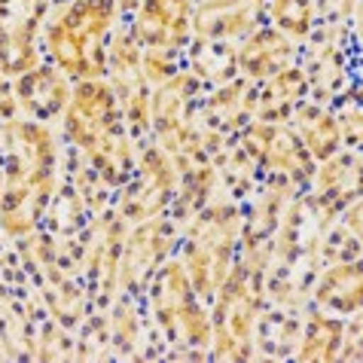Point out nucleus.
I'll use <instances>...</instances> for the list:
<instances>
[{
    "label": "nucleus",
    "instance_id": "17",
    "mask_svg": "<svg viewBox=\"0 0 363 363\" xmlns=\"http://www.w3.org/2000/svg\"><path fill=\"white\" fill-rule=\"evenodd\" d=\"M287 125L296 132V138L302 140V147L311 153L315 162H324L333 153L342 150V135H339V119L333 113V107L318 104L311 98H302L294 107Z\"/></svg>",
    "mask_w": 363,
    "mask_h": 363
},
{
    "label": "nucleus",
    "instance_id": "30",
    "mask_svg": "<svg viewBox=\"0 0 363 363\" xmlns=\"http://www.w3.org/2000/svg\"><path fill=\"white\" fill-rule=\"evenodd\" d=\"M0 193H4V168H0Z\"/></svg>",
    "mask_w": 363,
    "mask_h": 363
},
{
    "label": "nucleus",
    "instance_id": "1",
    "mask_svg": "<svg viewBox=\"0 0 363 363\" xmlns=\"http://www.w3.org/2000/svg\"><path fill=\"white\" fill-rule=\"evenodd\" d=\"M62 140L49 123L16 116L0 123V232L6 241L43 226L46 208L62 180Z\"/></svg>",
    "mask_w": 363,
    "mask_h": 363
},
{
    "label": "nucleus",
    "instance_id": "2",
    "mask_svg": "<svg viewBox=\"0 0 363 363\" xmlns=\"http://www.w3.org/2000/svg\"><path fill=\"white\" fill-rule=\"evenodd\" d=\"M119 22L113 0H52L43 25V62L70 83L107 77V37Z\"/></svg>",
    "mask_w": 363,
    "mask_h": 363
},
{
    "label": "nucleus",
    "instance_id": "9",
    "mask_svg": "<svg viewBox=\"0 0 363 363\" xmlns=\"http://www.w3.org/2000/svg\"><path fill=\"white\" fill-rule=\"evenodd\" d=\"M52 0H0V70L16 79L43 65V25Z\"/></svg>",
    "mask_w": 363,
    "mask_h": 363
},
{
    "label": "nucleus",
    "instance_id": "27",
    "mask_svg": "<svg viewBox=\"0 0 363 363\" xmlns=\"http://www.w3.org/2000/svg\"><path fill=\"white\" fill-rule=\"evenodd\" d=\"M315 4L318 22H339V25H357L360 0H311Z\"/></svg>",
    "mask_w": 363,
    "mask_h": 363
},
{
    "label": "nucleus",
    "instance_id": "26",
    "mask_svg": "<svg viewBox=\"0 0 363 363\" xmlns=\"http://www.w3.org/2000/svg\"><path fill=\"white\" fill-rule=\"evenodd\" d=\"M180 67H184V55L165 52V49H144V55H140V77L150 89L171 79Z\"/></svg>",
    "mask_w": 363,
    "mask_h": 363
},
{
    "label": "nucleus",
    "instance_id": "11",
    "mask_svg": "<svg viewBox=\"0 0 363 363\" xmlns=\"http://www.w3.org/2000/svg\"><path fill=\"white\" fill-rule=\"evenodd\" d=\"M257 168L263 171V180H275V184L287 186L294 196H302L311 186L318 162L302 147V140L296 138L294 128L287 123H278L272 125L263 153L257 159Z\"/></svg>",
    "mask_w": 363,
    "mask_h": 363
},
{
    "label": "nucleus",
    "instance_id": "7",
    "mask_svg": "<svg viewBox=\"0 0 363 363\" xmlns=\"http://www.w3.org/2000/svg\"><path fill=\"white\" fill-rule=\"evenodd\" d=\"M58 123H62V140L67 147L79 150L83 156L98 144H104L107 138L125 132L123 110H119L116 92L107 83V77L74 83L67 110Z\"/></svg>",
    "mask_w": 363,
    "mask_h": 363
},
{
    "label": "nucleus",
    "instance_id": "15",
    "mask_svg": "<svg viewBox=\"0 0 363 363\" xmlns=\"http://www.w3.org/2000/svg\"><path fill=\"white\" fill-rule=\"evenodd\" d=\"M296 58L299 43H294L287 34H281L278 28L266 22L238 43V77L250 79V83H263L278 70L296 65Z\"/></svg>",
    "mask_w": 363,
    "mask_h": 363
},
{
    "label": "nucleus",
    "instance_id": "12",
    "mask_svg": "<svg viewBox=\"0 0 363 363\" xmlns=\"http://www.w3.org/2000/svg\"><path fill=\"white\" fill-rule=\"evenodd\" d=\"M266 25V0H196L193 37L241 43Z\"/></svg>",
    "mask_w": 363,
    "mask_h": 363
},
{
    "label": "nucleus",
    "instance_id": "13",
    "mask_svg": "<svg viewBox=\"0 0 363 363\" xmlns=\"http://www.w3.org/2000/svg\"><path fill=\"white\" fill-rule=\"evenodd\" d=\"M13 92H16L18 116L52 125V123H58V119L65 116L70 92H74V83H70L58 67L43 62V65H37L34 70H28V74L16 77L13 79Z\"/></svg>",
    "mask_w": 363,
    "mask_h": 363
},
{
    "label": "nucleus",
    "instance_id": "20",
    "mask_svg": "<svg viewBox=\"0 0 363 363\" xmlns=\"http://www.w3.org/2000/svg\"><path fill=\"white\" fill-rule=\"evenodd\" d=\"M345 345V318L327 315L315 306L302 308V333L294 360H339Z\"/></svg>",
    "mask_w": 363,
    "mask_h": 363
},
{
    "label": "nucleus",
    "instance_id": "24",
    "mask_svg": "<svg viewBox=\"0 0 363 363\" xmlns=\"http://www.w3.org/2000/svg\"><path fill=\"white\" fill-rule=\"evenodd\" d=\"M266 22L287 34L294 43H302L318 25L315 4L311 0H266Z\"/></svg>",
    "mask_w": 363,
    "mask_h": 363
},
{
    "label": "nucleus",
    "instance_id": "3",
    "mask_svg": "<svg viewBox=\"0 0 363 363\" xmlns=\"http://www.w3.org/2000/svg\"><path fill=\"white\" fill-rule=\"evenodd\" d=\"M245 205L217 196L184 226L177 245V259L184 263L189 284L201 302H211L238 259V238Z\"/></svg>",
    "mask_w": 363,
    "mask_h": 363
},
{
    "label": "nucleus",
    "instance_id": "19",
    "mask_svg": "<svg viewBox=\"0 0 363 363\" xmlns=\"http://www.w3.org/2000/svg\"><path fill=\"white\" fill-rule=\"evenodd\" d=\"M308 193L333 201L339 211L348 201L360 199V150H339L324 162H318Z\"/></svg>",
    "mask_w": 363,
    "mask_h": 363
},
{
    "label": "nucleus",
    "instance_id": "18",
    "mask_svg": "<svg viewBox=\"0 0 363 363\" xmlns=\"http://www.w3.org/2000/svg\"><path fill=\"white\" fill-rule=\"evenodd\" d=\"M302 98H308V79L299 65H290L284 70H278L275 77L257 83V116L254 119L272 123V125L287 123Z\"/></svg>",
    "mask_w": 363,
    "mask_h": 363
},
{
    "label": "nucleus",
    "instance_id": "28",
    "mask_svg": "<svg viewBox=\"0 0 363 363\" xmlns=\"http://www.w3.org/2000/svg\"><path fill=\"white\" fill-rule=\"evenodd\" d=\"M18 107H16V92H13V79H9L4 70H0V123L6 119H16Z\"/></svg>",
    "mask_w": 363,
    "mask_h": 363
},
{
    "label": "nucleus",
    "instance_id": "29",
    "mask_svg": "<svg viewBox=\"0 0 363 363\" xmlns=\"http://www.w3.org/2000/svg\"><path fill=\"white\" fill-rule=\"evenodd\" d=\"M113 4H116V13H119V18H128V16H132L140 4H144V0H113Z\"/></svg>",
    "mask_w": 363,
    "mask_h": 363
},
{
    "label": "nucleus",
    "instance_id": "10",
    "mask_svg": "<svg viewBox=\"0 0 363 363\" xmlns=\"http://www.w3.org/2000/svg\"><path fill=\"white\" fill-rule=\"evenodd\" d=\"M196 0H144L125 18L140 49H165L184 55L193 40Z\"/></svg>",
    "mask_w": 363,
    "mask_h": 363
},
{
    "label": "nucleus",
    "instance_id": "21",
    "mask_svg": "<svg viewBox=\"0 0 363 363\" xmlns=\"http://www.w3.org/2000/svg\"><path fill=\"white\" fill-rule=\"evenodd\" d=\"M184 67L193 74L205 89L229 83L238 77V43H223V40H189L184 52Z\"/></svg>",
    "mask_w": 363,
    "mask_h": 363
},
{
    "label": "nucleus",
    "instance_id": "4",
    "mask_svg": "<svg viewBox=\"0 0 363 363\" xmlns=\"http://www.w3.org/2000/svg\"><path fill=\"white\" fill-rule=\"evenodd\" d=\"M144 311L165 336L168 348H199L211 354V311L196 296L184 263L171 254L153 272L144 294Z\"/></svg>",
    "mask_w": 363,
    "mask_h": 363
},
{
    "label": "nucleus",
    "instance_id": "6",
    "mask_svg": "<svg viewBox=\"0 0 363 363\" xmlns=\"http://www.w3.org/2000/svg\"><path fill=\"white\" fill-rule=\"evenodd\" d=\"M177 168L162 147H156L153 140L138 144V162H135V177L125 186H119L113 193L110 208L125 220L128 226L153 220L159 214H168V205L174 199L177 189Z\"/></svg>",
    "mask_w": 363,
    "mask_h": 363
},
{
    "label": "nucleus",
    "instance_id": "5",
    "mask_svg": "<svg viewBox=\"0 0 363 363\" xmlns=\"http://www.w3.org/2000/svg\"><path fill=\"white\" fill-rule=\"evenodd\" d=\"M266 306L263 275L250 272L241 259L229 269L217 287L211 311V357L214 360H250L254 357V330Z\"/></svg>",
    "mask_w": 363,
    "mask_h": 363
},
{
    "label": "nucleus",
    "instance_id": "8",
    "mask_svg": "<svg viewBox=\"0 0 363 363\" xmlns=\"http://www.w3.org/2000/svg\"><path fill=\"white\" fill-rule=\"evenodd\" d=\"M180 235H184V229L168 214L128 226L123 254H119V294L144 302L150 278L171 254H177Z\"/></svg>",
    "mask_w": 363,
    "mask_h": 363
},
{
    "label": "nucleus",
    "instance_id": "25",
    "mask_svg": "<svg viewBox=\"0 0 363 363\" xmlns=\"http://www.w3.org/2000/svg\"><path fill=\"white\" fill-rule=\"evenodd\" d=\"M119 110H123V125L135 144H144L150 138V86L144 79H135L132 86L113 89Z\"/></svg>",
    "mask_w": 363,
    "mask_h": 363
},
{
    "label": "nucleus",
    "instance_id": "22",
    "mask_svg": "<svg viewBox=\"0 0 363 363\" xmlns=\"http://www.w3.org/2000/svg\"><path fill=\"white\" fill-rule=\"evenodd\" d=\"M140 55H144V49L135 40L132 28L125 18H119L107 37V83L113 89H123L132 86L135 79H144L140 77Z\"/></svg>",
    "mask_w": 363,
    "mask_h": 363
},
{
    "label": "nucleus",
    "instance_id": "23",
    "mask_svg": "<svg viewBox=\"0 0 363 363\" xmlns=\"http://www.w3.org/2000/svg\"><path fill=\"white\" fill-rule=\"evenodd\" d=\"M89 220H92V214H89L83 196L77 193V186L70 184V180L62 177L52 201H49V208H46L43 229L52 232L55 238H70V235H79V232L89 226Z\"/></svg>",
    "mask_w": 363,
    "mask_h": 363
},
{
    "label": "nucleus",
    "instance_id": "16",
    "mask_svg": "<svg viewBox=\"0 0 363 363\" xmlns=\"http://www.w3.org/2000/svg\"><path fill=\"white\" fill-rule=\"evenodd\" d=\"M363 272L360 259H345V263H333L318 272L308 290V306H315L327 315L336 318H351L360 315L363 306Z\"/></svg>",
    "mask_w": 363,
    "mask_h": 363
},
{
    "label": "nucleus",
    "instance_id": "14",
    "mask_svg": "<svg viewBox=\"0 0 363 363\" xmlns=\"http://www.w3.org/2000/svg\"><path fill=\"white\" fill-rule=\"evenodd\" d=\"M257 116V83L245 77H232L229 83L208 89L199 101L196 123L211 132L235 138Z\"/></svg>",
    "mask_w": 363,
    "mask_h": 363
}]
</instances>
